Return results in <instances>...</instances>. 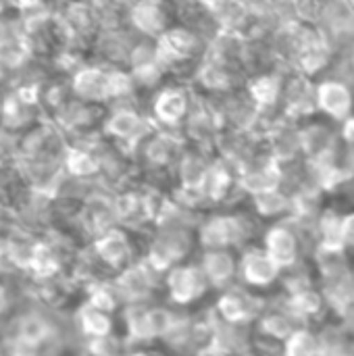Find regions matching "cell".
<instances>
[{"label":"cell","instance_id":"obj_19","mask_svg":"<svg viewBox=\"0 0 354 356\" xmlns=\"http://www.w3.org/2000/svg\"><path fill=\"white\" fill-rule=\"evenodd\" d=\"M290 204L288 196L275 188V190H269V192H261V194H255V207L261 215L265 217H273V215H280L282 211H286Z\"/></svg>","mask_w":354,"mask_h":356},{"label":"cell","instance_id":"obj_4","mask_svg":"<svg viewBox=\"0 0 354 356\" xmlns=\"http://www.w3.org/2000/svg\"><path fill=\"white\" fill-rule=\"evenodd\" d=\"M108 115V106L106 104H96V102H88L81 98H73L54 119V121L71 142H81V140H90L102 134L104 129V121Z\"/></svg>","mask_w":354,"mask_h":356},{"label":"cell","instance_id":"obj_33","mask_svg":"<svg viewBox=\"0 0 354 356\" xmlns=\"http://www.w3.org/2000/svg\"><path fill=\"white\" fill-rule=\"evenodd\" d=\"M0 356H2V353H0Z\"/></svg>","mask_w":354,"mask_h":356},{"label":"cell","instance_id":"obj_16","mask_svg":"<svg viewBox=\"0 0 354 356\" xmlns=\"http://www.w3.org/2000/svg\"><path fill=\"white\" fill-rule=\"evenodd\" d=\"M48 338V323L38 315H27L19 323V344L27 346L29 350L38 348Z\"/></svg>","mask_w":354,"mask_h":356},{"label":"cell","instance_id":"obj_30","mask_svg":"<svg viewBox=\"0 0 354 356\" xmlns=\"http://www.w3.org/2000/svg\"><path fill=\"white\" fill-rule=\"evenodd\" d=\"M2 90H4V88H2V86H0V96H2Z\"/></svg>","mask_w":354,"mask_h":356},{"label":"cell","instance_id":"obj_6","mask_svg":"<svg viewBox=\"0 0 354 356\" xmlns=\"http://www.w3.org/2000/svg\"><path fill=\"white\" fill-rule=\"evenodd\" d=\"M317 113L342 125L354 115V86L336 77H321L317 81Z\"/></svg>","mask_w":354,"mask_h":356},{"label":"cell","instance_id":"obj_3","mask_svg":"<svg viewBox=\"0 0 354 356\" xmlns=\"http://www.w3.org/2000/svg\"><path fill=\"white\" fill-rule=\"evenodd\" d=\"M46 119L42 104H40V92L6 86L0 96V131H6L10 136H21L38 121Z\"/></svg>","mask_w":354,"mask_h":356},{"label":"cell","instance_id":"obj_10","mask_svg":"<svg viewBox=\"0 0 354 356\" xmlns=\"http://www.w3.org/2000/svg\"><path fill=\"white\" fill-rule=\"evenodd\" d=\"M188 250V238L179 229H169L150 248V263L154 269H167Z\"/></svg>","mask_w":354,"mask_h":356},{"label":"cell","instance_id":"obj_8","mask_svg":"<svg viewBox=\"0 0 354 356\" xmlns=\"http://www.w3.org/2000/svg\"><path fill=\"white\" fill-rule=\"evenodd\" d=\"M167 284H169V290H171L173 300H177V302H190V300L198 298L204 292L207 275L200 269L182 267V269H175L169 275Z\"/></svg>","mask_w":354,"mask_h":356},{"label":"cell","instance_id":"obj_27","mask_svg":"<svg viewBox=\"0 0 354 356\" xmlns=\"http://www.w3.org/2000/svg\"><path fill=\"white\" fill-rule=\"evenodd\" d=\"M10 213V209H8V204H4V202H0V234L4 232V227H6V215Z\"/></svg>","mask_w":354,"mask_h":356},{"label":"cell","instance_id":"obj_21","mask_svg":"<svg viewBox=\"0 0 354 356\" xmlns=\"http://www.w3.org/2000/svg\"><path fill=\"white\" fill-rule=\"evenodd\" d=\"M319 344L309 332H296L288 338L286 356H317Z\"/></svg>","mask_w":354,"mask_h":356},{"label":"cell","instance_id":"obj_17","mask_svg":"<svg viewBox=\"0 0 354 356\" xmlns=\"http://www.w3.org/2000/svg\"><path fill=\"white\" fill-rule=\"evenodd\" d=\"M79 321H81V330L92 338L100 340V338L108 336V332H111V319H108L106 311H100L92 305L81 311Z\"/></svg>","mask_w":354,"mask_h":356},{"label":"cell","instance_id":"obj_9","mask_svg":"<svg viewBox=\"0 0 354 356\" xmlns=\"http://www.w3.org/2000/svg\"><path fill=\"white\" fill-rule=\"evenodd\" d=\"M265 246H267V254L280 265V267H288L296 261L298 254V240L294 236V232L286 225H275L267 232L265 238Z\"/></svg>","mask_w":354,"mask_h":356},{"label":"cell","instance_id":"obj_13","mask_svg":"<svg viewBox=\"0 0 354 356\" xmlns=\"http://www.w3.org/2000/svg\"><path fill=\"white\" fill-rule=\"evenodd\" d=\"M171 315L165 309H152V311H138L131 313L129 317V330L134 336L138 338H152V336H161L167 334L171 330Z\"/></svg>","mask_w":354,"mask_h":356},{"label":"cell","instance_id":"obj_15","mask_svg":"<svg viewBox=\"0 0 354 356\" xmlns=\"http://www.w3.org/2000/svg\"><path fill=\"white\" fill-rule=\"evenodd\" d=\"M61 263H58V257L54 252V248L46 242H35L33 246V254H31V261H29V271L35 273L38 277H52L56 271H58Z\"/></svg>","mask_w":354,"mask_h":356},{"label":"cell","instance_id":"obj_5","mask_svg":"<svg viewBox=\"0 0 354 356\" xmlns=\"http://www.w3.org/2000/svg\"><path fill=\"white\" fill-rule=\"evenodd\" d=\"M179 19V2L175 0H138L127 15V23L146 38H161Z\"/></svg>","mask_w":354,"mask_h":356},{"label":"cell","instance_id":"obj_11","mask_svg":"<svg viewBox=\"0 0 354 356\" xmlns=\"http://www.w3.org/2000/svg\"><path fill=\"white\" fill-rule=\"evenodd\" d=\"M94 248H96V254L106 265H113V267L123 265L129 257V240L121 229H115V227L100 234L94 242Z\"/></svg>","mask_w":354,"mask_h":356},{"label":"cell","instance_id":"obj_2","mask_svg":"<svg viewBox=\"0 0 354 356\" xmlns=\"http://www.w3.org/2000/svg\"><path fill=\"white\" fill-rule=\"evenodd\" d=\"M194 100H196V90L190 83L169 81L150 98L148 113L156 127L179 134Z\"/></svg>","mask_w":354,"mask_h":356},{"label":"cell","instance_id":"obj_29","mask_svg":"<svg viewBox=\"0 0 354 356\" xmlns=\"http://www.w3.org/2000/svg\"><path fill=\"white\" fill-rule=\"evenodd\" d=\"M213 356H232V355H227V353H217V355H213Z\"/></svg>","mask_w":354,"mask_h":356},{"label":"cell","instance_id":"obj_26","mask_svg":"<svg viewBox=\"0 0 354 356\" xmlns=\"http://www.w3.org/2000/svg\"><path fill=\"white\" fill-rule=\"evenodd\" d=\"M342 244H354V215H348L342 219V229H340Z\"/></svg>","mask_w":354,"mask_h":356},{"label":"cell","instance_id":"obj_25","mask_svg":"<svg viewBox=\"0 0 354 356\" xmlns=\"http://www.w3.org/2000/svg\"><path fill=\"white\" fill-rule=\"evenodd\" d=\"M265 330H267L269 334H273V336H280V338H284V336L290 334V325H288V321L282 319V317H271V319H267V321H265Z\"/></svg>","mask_w":354,"mask_h":356},{"label":"cell","instance_id":"obj_31","mask_svg":"<svg viewBox=\"0 0 354 356\" xmlns=\"http://www.w3.org/2000/svg\"><path fill=\"white\" fill-rule=\"evenodd\" d=\"M351 56H353V63H354V50H353V52H351Z\"/></svg>","mask_w":354,"mask_h":356},{"label":"cell","instance_id":"obj_14","mask_svg":"<svg viewBox=\"0 0 354 356\" xmlns=\"http://www.w3.org/2000/svg\"><path fill=\"white\" fill-rule=\"evenodd\" d=\"M234 269H236L234 259H232L225 250H221V248L211 250V252L204 257L202 271H204L207 280L213 282L215 286H223L225 282H230L232 275H234Z\"/></svg>","mask_w":354,"mask_h":356},{"label":"cell","instance_id":"obj_20","mask_svg":"<svg viewBox=\"0 0 354 356\" xmlns=\"http://www.w3.org/2000/svg\"><path fill=\"white\" fill-rule=\"evenodd\" d=\"M148 286H150V280H148V273L144 271V269H129V271H125L123 273V277H121V282H119V288L127 294V296H134V298H138V296H144L146 294V290H148Z\"/></svg>","mask_w":354,"mask_h":356},{"label":"cell","instance_id":"obj_32","mask_svg":"<svg viewBox=\"0 0 354 356\" xmlns=\"http://www.w3.org/2000/svg\"><path fill=\"white\" fill-rule=\"evenodd\" d=\"M134 356H148V355H134Z\"/></svg>","mask_w":354,"mask_h":356},{"label":"cell","instance_id":"obj_18","mask_svg":"<svg viewBox=\"0 0 354 356\" xmlns=\"http://www.w3.org/2000/svg\"><path fill=\"white\" fill-rule=\"evenodd\" d=\"M219 311L232 323L244 321V319H248L252 315L250 300L246 296H242V294H227V296H223L221 302H219Z\"/></svg>","mask_w":354,"mask_h":356},{"label":"cell","instance_id":"obj_24","mask_svg":"<svg viewBox=\"0 0 354 356\" xmlns=\"http://www.w3.org/2000/svg\"><path fill=\"white\" fill-rule=\"evenodd\" d=\"M58 0H10L13 8L19 10V13H29V10H38V8H44V6H50V4H56Z\"/></svg>","mask_w":354,"mask_h":356},{"label":"cell","instance_id":"obj_12","mask_svg":"<svg viewBox=\"0 0 354 356\" xmlns=\"http://www.w3.org/2000/svg\"><path fill=\"white\" fill-rule=\"evenodd\" d=\"M277 271H280V265L267 252H261V250L246 252L242 261V275L248 284H255V286L271 284L277 277Z\"/></svg>","mask_w":354,"mask_h":356},{"label":"cell","instance_id":"obj_22","mask_svg":"<svg viewBox=\"0 0 354 356\" xmlns=\"http://www.w3.org/2000/svg\"><path fill=\"white\" fill-rule=\"evenodd\" d=\"M319 296L311 290H298L294 296V307L300 313H317L319 311Z\"/></svg>","mask_w":354,"mask_h":356},{"label":"cell","instance_id":"obj_23","mask_svg":"<svg viewBox=\"0 0 354 356\" xmlns=\"http://www.w3.org/2000/svg\"><path fill=\"white\" fill-rule=\"evenodd\" d=\"M90 305L92 307H96V309H100V311H113V307H115V296H113V292H108V290H104V288H98L96 292H92V298H90Z\"/></svg>","mask_w":354,"mask_h":356},{"label":"cell","instance_id":"obj_1","mask_svg":"<svg viewBox=\"0 0 354 356\" xmlns=\"http://www.w3.org/2000/svg\"><path fill=\"white\" fill-rule=\"evenodd\" d=\"M154 127L156 125H154L148 108H144L140 104V100H131V102H119V104L108 106V115H106L102 134L108 140H113L115 144L134 152V148Z\"/></svg>","mask_w":354,"mask_h":356},{"label":"cell","instance_id":"obj_28","mask_svg":"<svg viewBox=\"0 0 354 356\" xmlns=\"http://www.w3.org/2000/svg\"><path fill=\"white\" fill-rule=\"evenodd\" d=\"M6 309H8V292H6V288L0 286V315H2Z\"/></svg>","mask_w":354,"mask_h":356},{"label":"cell","instance_id":"obj_7","mask_svg":"<svg viewBox=\"0 0 354 356\" xmlns=\"http://www.w3.org/2000/svg\"><path fill=\"white\" fill-rule=\"evenodd\" d=\"M244 234L240 219L236 217H215L200 229V242L209 248H223L236 244Z\"/></svg>","mask_w":354,"mask_h":356}]
</instances>
